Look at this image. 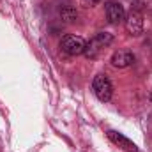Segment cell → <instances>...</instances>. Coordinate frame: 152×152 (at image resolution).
<instances>
[{
    "label": "cell",
    "instance_id": "7a4b0ae2",
    "mask_svg": "<svg viewBox=\"0 0 152 152\" xmlns=\"http://www.w3.org/2000/svg\"><path fill=\"white\" fill-rule=\"evenodd\" d=\"M92 92L99 101L108 103L113 96V85H112L110 78L106 75H97L92 81Z\"/></svg>",
    "mask_w": 152,
    "mask_h": 152
},
{
    "label": "cell",
    "instance_id": "8992f818",
    "mask_svg": "<svg viewBox=\"0 0 152 152\" xmlns=\"http://www.w3.org/2000/svg\"><path fill=\"white\" fill-rule=\"evenodd\" d=\"M134 64V55L129 50H118L112 55V66L117 69H126Z\"/></svg>",
    "mask_w": 152,
    "mask_h": 152
},
{
    "label": "cell",
    "instance_id": "277c9868",
    "mask_svg": "<svg viewBox=\"0 0 152 152\" xmlns=\"http://www.w3.org/2000/svg\"><path fill=\"white\" fill-rule=\"evenodd\" d=\"M85 46H87L85 39L80 37V36H73V34L64 36L62 41H60V48L67 55H81L85 51Z\"/></svg>",
    "mask_w": 152,
    "mask_h": 152
},
{
    "label": "cell",
    "instance_id": "9c48e42d",
    "mask_svg": "<svg viewBox=\"0 0 152 152\" xmlns=\"http://www.w3.org/2000/svg\"><path fill=\"white\" fill-rule=\"evenodd\" d=\"M99 2H101V0H80V4H81L85 9H88V7H96Z\"/></svg>",
    "mask_w": 152,
    "mask_h": 152
},
{
    "label": "cell",
    "instance_id": "6da1fadb",
    "mask_svg": "<svg viewBox=\"0 0 152 152\" xmlns=\"http://www.w3.org/2000/svg\"><path fill=\"white\" fill-rule=\"evenodd\" d=\"M112 41H113V36H112V34H108V32H99V34H96L94 37L87 42L83 55H85L87 58H96V57L101 53L103 48H106V46L112 44Z\"/></svg>",
    "mask_w": 152,
    "mask_h": 152
},
{
    "label": "cell",
    "instance_id": "5b68a950",
    "mask_svg": "<svg viewBox=\"0 0 152 152\" xmlns=\"http://www.w3.org/2000/svg\"><path fill=\"white\" fill-rule=\"evenodd\" d=\"M104 11H106V18L110 23L117 25V23H122L126 20V11H124L122 4L117 0H108L104 4Z\"/></svg>",
    "mask_w": 152,
    "mask_h": 152
},
{
    "label": "cell",
    "instance_id": "3957f363",
    "mask_svg": "<svg viewBox=\"0 0 152 152\" xmlns=\"http://www.w3.org/2000/svg\"><path fill=\"white\" fill-rule=\"evenodd\" d=\"M142 5L143 4H136L129 14L126 16L124 23H126V30L131 34V36H140L143 32V14H142Z\"/></svg>",
    "mask_w": 152,
    "mask_h": 152
},
{
    "label": "cell",
    "instance_id": "52a82bcc",
    "mask_svg": "<svg viewBox=\"0 0 152 152\" xmlns=\"http://www.w3.org/2000/svg\"><path fill=\"white\" fill-rule=\"evenodd\" d=\"M108 138L113 142L115 145H118L120 149H124L126 152H138L136 145H134L131 140H127L124 134H120V133H117V131H108Z\"/></svg>",
    "mask_w": 152,
    "mask_h": 152
},
{
    "label": "cell",
    "instance_id": "ba28073f",
    "mask_svg": "<svg viewBox=\"0 0 152 152\" xmlns=\"http://www.w3.org/2000/svg\"><path fill=\"white\" fill-rule=\"evenodd\" d=\"M58 16H60V20L64 23H73V21H76V18H78V11H76L73 5H64V7H60Z\"/></svg>",
    "mask_w": 152,
    "mask_h": 152
}]
</instances>
